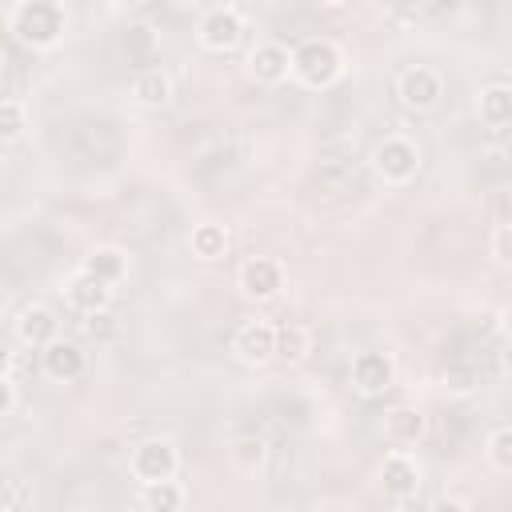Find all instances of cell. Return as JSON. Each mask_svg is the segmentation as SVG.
<instances>
[{
  "label": "cell",
  "instance_id": "6da1fadb",
  "mask_svg": "<svg viewBox=\"0 0 512 512\" xmlns=\"http://www.w3.org/2000/svg\"><path fill=\"white\" fill-rule=\"evenodd\" d=\"M64 24H68V16H64L60 0H20V4L12 8V16H8L12 36H16L20 44H28V48H48V44H56V40L64 36Z\"/></svg>",
  "mask_w": 512,
  "mask_h": 512
},
{
  "label": "cell",
  "instance_id": "7a4b0ae2",
  "mask_svg": "<svg viewBox=\"0 0 512 512\" xmlns=\"http://www.w3.org/2000/svg\"><path fill=\"white\" fill-rule=\"evenodd\" d=\"M288 72L308 88H328L344 72V56L332 40H304V44H296Z\"/></svg>",
  "mask_w": 512,
  "mask_h": 512
},
{
  "label": "cell",
  "instance_id": "3957f363",
  "mask_svg": "<svg viewBox=\"0 0 512 512\" xmlns=\"http://www.w3.org/2000/svg\"><path fill=\"white\" fill-rule=\"evenodd\" d=\"M368 160H372V172L384 184H408L420 172V148L400 132H388L384 140H376Z\"/></svg>",
  "mask_w": 512,
  "mask_h": 512
},
{
  "label": "cell",
  "instance_id": "277c9868",
  "mask_svg": "<svg viewBox=\"0 0 512 512\" xmlns=\"http://www.w3.org/2000/svg\"><path fill=\"white\" fill-rule=\"evenodd\" d=\"M396 96L408 112H432L444 96V76L428 64H412L396 76Z\"/></svg>",
  "mask_w": 512,
  "mask_h": 512
},
{
  "label": "cell",
  "instance_id": "5b68a950",
  "mask_svg": "<svg viewBox=\"0 0 512 512\" xmlns=\"http://www.w3.org/2000/svg\"><path fill=\"white\" fill-rule=\"evenodd\" d=\"M180 468V452L172 440H144L132 448L128 456V472L140 480V484H152V480H172Z\"/></svg>",
  "mask_w": 512,
  "mask_h": 512
},
{
  "label": "cell",
  "instance_id": "8992f818",
  "mask_svg": "<svg viewBox=\"0 0 512 512\" xmlns=\"http://www.w3.org/2000/svg\"><path fill=\"white\" fill-rule=\"evenodd\" d=\"M232 352H236L240 364H252V368L268 364L276 356V324H268V320H244L232 332Z\"/></svg>",
  "mask_w": 512,
  "mask_h": 512
},
{
  "label": "cell",
  "instance_id": "52a82bcc",
  "mask_svg": "<svg viewBox=\"0 0 512 512\" xmlns=\"http://www.w3.org/2000/svg\"><path fill=\"white\" fill-rule=\"evenodd\" d=\"M380 484H384V492H388L396 504H404V500L416 496V488H420V460H416L408 448H392V452L384 456V464H380Z\"/></svg>",
  "mask_w": 512,
  "mask_h": 512
},
{
  "label": "cell",
  "instance_id": "ba28073f",
  "mask_svg": "<svg viewBox=\"0 0 512 512\" xmlns=\"http://www.w3.org/2000/svg\"><path fill=\"white\" fill-rule=\"evenodd\" d=\"M84 352L72 344V340H60V336H52L44 348H40V368H44V376L48 380H56V384H72V380H80L84 376Z\"/></svg>",
  "mask_w": 512,
  "mask_h": 512
},
{
  "label": "cell",
  "instance_id": "9c48e42d",
  "mask_svg": "<svg viewBox=\"0 0 512 512\" xmlns=\"http://www.w3.org/2000/svg\"><path fill=\"white\" fill-rule=\"evenodd\" d=\"M240 40H244V20L236 8H212L200 20V44L208 52H232Z\"/></svg>",
  "mask_w": 512,
  "mask_h": 512
},
{
  "label": "cell",
  "instance_id": "30bf717a",
  "mask_svg": "<svg viewBox=\"0 0 512 512\" xmlns=\"http://www.w3.org/2000/svg\"><path fill=\"white\" fill-rule=\"evenodd\" d=\"M392 376H396V368L384 352H360L352 360V388L360 396H384L392 388Z\"/></svg>",
  "mask_w": 512,
  "mask_h": 512
},
{
  "label": "cell",
  "instance_id": "8fae6325",
  "mask_svg": "<svg viewBox=\"0 0 512 512\" xmlns=\"http://www.w3.org/2000/svg\"><path fill=\"white\" fill-rule=\"evenodd\" d=\"M240 288L244 296L252 300H272L280 288H284V268L268 256H252L244 268H240Z\"/></svg>",
  "mask_w": 512,
  "mask_h": 512
},
{
  "label": "cell",
  "instance_id": "7c38bea8",
  "mask_svg": "<svg viewBox=\"0 0 512 512\" xmlns=\"http://www.w3.org/2000/svg\"><path fill=\"white\" fill-rule=\"evenodd\" d=\"M288 64H292V52L280 40H264L248 56V72L256 76V84H280L288 76Z\"/></svg>",
  "mask_w": 512,
  "mask_h": 512
},
{
  "label": "cell",
  "instance_id": "4fadbf2b",
  "mask_svg": "<svg viewBox=\"0 0 512 512\" xmlns=\"http://www.w3.org/2000/svg\"><path fill=\"white\" fill-rule=\"evenodd\" d=\"M64 296H68V304H72L76 312H100V308H108V300H112V284H104L100 276H92L88 268H80V272L68 280Z\"/></svg>",
  "mask_w": 512,
  "mask_h": 512
},
{
  "label": "cell",
  "instance_id": "5bb4252c",
  "mask_svg": "<svg viewBox=\"0 0 512 512\" xmlns=\"http://www.w3.org/2000/svg\"><path fill=\"white\" fill-rule=\"evenodd\" d=\"M16 336L32 348H44L52 336H60V320L48 304H28L20 316H16Z\"/></svg>",
  "mask_w": 512,
  "mask_h": 512
},
{
  "label": "cell",
  "instance_id": "9a60e30c",
  "mask_svg": "<svg viewBox=\"0 0 512 512\" xmlns=\"http://www.w3.org/2000/svg\"><path fill=\"white\" fill-rule=\"evenodd\" d=\"M132 96L144 108H164L172 100V76L164 68H140L132 76Z\"/></svg>",
  "mask_w": 512,
  "mask_h": 512
},
{
  "label": "cell",
  "instance_id": "2e32d148",
  "mask_svg": "<svg viewBox=\"0 0 512 512\" xmlns=\"http://www.w3.org/2000/svg\"><path fill=\"white\" fill-rule=\"evenodd\" d=\"M480 120H484L488 128H496V132L508 128V120H512V88H508L504 80L480 88Z\"/></svg>",
  "mask_w": 512,
  "mask_h": 512
},
{
  "label": "cell",
  "instance_id": "e0dca14e",
  "mask_svg": "<svg viewBox=\"0 0 512 512\" xmlns=\"http://www.w3.org/2000/svg\"><path fill=\"white\" fill-rule=\"evenodd\" d=\"M420 432H424V420H420L416 408H392V412L384 416V440H388L392 448H408V444H416Z\"/></svg>",
  "mask_w": 512,
  "mask_h": 512
},
{
  "label": "cell",
  "instance_id": "ac0fdd59",
  "mask_svg": "<svg viewBox=\"0 0 512 512\" xmlns=\"http://www.w3.org/2000/svg\"><path fill=\"white\" fill-rule=\"evenodd\" d=\"M140 500H144L148 512H176V508L188 504V492L176 480H152V484H144V496Z\"/></svg>",
  "mask_w": 512,
  "mask_h": 512
},
{
  "label": "cell",
  "instance_id": "d6986e66",
  "mask_svg": "<svg viewBox=\"0 0 512 512\" xmlns=\"http://www.w3.org/2000/svg\"><path fill=\"white\" fill-rule=\"evenodd\" d=\"M308 348H312V332H308L300 320H288V324L276 328V356H284V360H304Z\"/></svg>",
  "mask_w": 512,
  "mask_h": 512
},
{
  "label": "cell",
  "instance_id": "ffe728a7",
  "mask_svg": "<svg viewBox=\"0 0 512 512\" xmlns=\"http://www.w3.org/2000/svg\"><path fill=\"white\" fill-rule=\"evenodd\" d=\"M84 268L92 272V276H100L104 284H120L124 280V272H128V264H124V252L120 248H96L88 260H84Z\"/></svg>",
  "mask_w": 512,
  "mask_h": 512
},
{
  "label": "cell",
  "instance_id": "44dd1931",
  "mask_svg": "<svg viewBox=\"0 0 512 512\" xmlns=\"http://www.w3.org/2000/svg\"><path fill=\"white\" fill-rule=\"evenodd\" d=\"M224 248H228V232L220 224H196L192 228V252L200 260H216V256H224Z\"/></svg>",
  "mask_w": 512,
  "mask_h": 512
},
{
  "label": "cell",
  "instance_id": "7402d4cb",
  "mask_svg": "<svg viewBox=\"0 0 512 512\" xmlns=\"http://www.w3.org/2000/svg\"><path fill=\"white\" fill-rule=\"evenodd\" d=\"M488 464L496 472H512V428L508 424L492 428V436H488Z\"/></svg>",
  "mask_w": 512,
  "mask_h": 512
},
{
  "label": "cell",
  "instance_id": "603a6c76",
  "mask_svg": "<svg viewBox=\"0 0 512 512\" xmlns=\"http://www.w3.org/2000/svg\"><path fill=\"white\" fill-rule=\"evenodd\" d=\"M28 128V112L20 100H0V140H16Z\"/></svg>",
  "mask_w": 512,
  "mask_h": 512
},
{
  "label": "cell",
  "instance_id": "cb8c5ba5",
  "mask_svg": "<svg viewBox=\"0 0 512 512\" xmlns=\"http://www.w3.org/2000/svg\"><path fill=\"white\" fill-rule=\"evenodd\" d=\"M16 408V384L8 376H0V416H8Z\"/></svg>",
  "mask_w": 512,
  "mask_h": 512
},
{
  "label": "cell",
  "instance_id": "d4e9b609",
  "mask_svg": "<svg viewBox=\"0 0 512 512\" xmlns=\"http://www.w3.org/2000/svg\"><path fill=\"white\" fill-rule=\"evenodd\" d=\"M8 368H12V352H8V344L0 340V376H8Z\"/></svg>",
  "mask_w": 512,
  "mask_h": 512
},
{
  "label": "cell",
  "instance_id": "484cf974",
  "mask_svg": "<svg viewBox=\"0 0 512 512\" xmlns=\"http://www.w3.org/2000/svg\"><path fill=\"white\" fill-rule=\"evenodd\" d=\"M436 508H468V500H460V496H444V500H436Z\"/></svg>",
  "mask_w": 512,
  "mask_h": 512
},
{
  "label": "cell",
  "instance_id": "4316f807",
  "mask_svg": "<svg viewBox=\"0 0 512 512\" xmlns=\"http://www.w3.org/2000/svg\"><path fill=\"white\" fill-rule=\"evenodd\" d=\"M320 4H324V8H344L348 0H320Z\"/></svg>",
  "mask_w": 512,
  "mask_h": 512
},
{
  "label": "cell",
  "instance_id": "83f0119b",
  "mask_svg": "<svg viewBox=\"0 0 512 512\" xmlns=\"http://www.w3.org/2000/svg\"><path fill=\"white\" fill-rule=\"evenodd\" d=\"M104 4H120V0H104Z\"/></svg>",
  "mask_w": 512,
  "mask_h": 512
},
{
  "label": "cell",
  "instance_id": "f1b7e54d",
  "mask_svg": "<svg viewBox=\"0 0 512 512\" xmlns=\"http://www.w3.org/2000/svg\"><path fill=\"white\" fill-rule=\"evenodd\" d=\"M176 4H192V0H176Z\"/></svg>",
  "mask_w": 512,
  "mask_h": 512
}]
</instances>
